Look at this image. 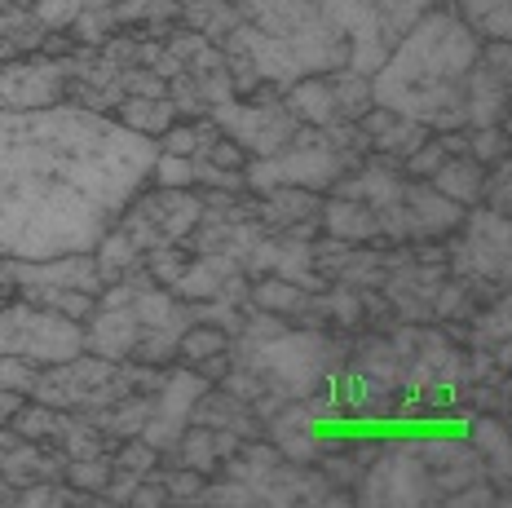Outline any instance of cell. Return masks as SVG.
Masks as SVG:
<instances>
[{"label":"cell","instance_id":"cell-1","mask_svg":"<svg viewBox=\"0 0 512 508\" xmlns=\"http://www.w3.org/2000/svg\"><path fill=\"white\" fill-rule=\"evenodd\" d=\"M155 155V137L106 111H0V257L93 252L146 186Z\"/></svg>","mask_w":512,"mask_h":508},{"label":"cell","instance_id":"cell-2","mask_svg":"<svg viewBox=\"0 0 512 508\" xmlns=\"http://www.w3.org/2000/svg\"><path fill=\"white\" fill-rule=\"evenodd\" d=\"M477 54L482 40L460 23L451 5H437L415 18L380 62L371 76V102L424 124L429 133H460L468 129L464 89Z\"/></svg>","mask_w":512,"mask_h":508},{"label":"cell","instance_id":"cell-3","mask_svg":"<svg viewBox=\"0 0 512 508\" xmlns=\"http://www.w3.org/2000/svg\"><path fill=\"white\" fill-rule=\"evenodd\" d=\"M358 160L345 151H336L327 129H296L292 142L274 155H261V160H248L243 164V186L252 190H274V186H301V190H332L340 177L349 173Z\"/></svg>","mask_w":512,"mask_h":508},{"label":"cell","instance_id":"cell-4","mask_svg":"<svg viewBox=\"0 0 512 508\" xmlns=\"http://www.w3.org/2000/svg\"><path fill=\"white\" fill-rule=\"evenodd\" d=\"M84 349V323L67 319L58 310H40L31 301H5L0 305V354L23 358L31 367L67 363Z\"/></svg>","mask_w":512,"mask_h":508},{"label":"cell","instance_id":"cell-5","mask_svg":"<svg viewBox=\"0 0 512 508\" xmlns=\"http://www.w3.org/2000/svg\"><path fill=\"white\" fill-rule=\"evenodd\" d=\"M279 93H283L279 84H270V89H256L252 102H234V98L217 102V107H212V124H217L230 142H239L252 160L283 151L301 124H296V115L283 107Z\"/></svg>","mask_w":512,"mask_h":508},{"label":"cell","instance_id":"cell-6","mask_svg":"<svg viewBox=\"0 0 512 508\" xmlns=\"http://www.w3.org/2000/svg\"><path fill=\"white\" fill-rule=\"evenodd\" d=\"M354 504H437L433 473L415 447L371 455V469L358 478Z\"/></svg>","mask_w":512,"mask_h":508},{"label":"cell","instance_id":"cell-7","mask_svg":"<svg viewBox=\"0 0 512 508\" xmlns=\"http://www.w3.org/2000/svg\"><path fill=\"white\" fill-rule=\"evenodd\" d=\"M464 239L455 243V274H464V283L482 288L490 279L495 288L508 283V217L504 213H490V208H468L460 221Z\"/></svg>","mask_w":512,"mask_h":508},{"label":"cell","instance_id":"cell-8","mask_svg":"<svg viewBox=\"0 0 512 508\" xmlns=\"http://www.w3.org/2000/svg\"><path fill=\"white\" fill-rule=\"evenodd\" d=\"M71 62H53L49 54H31L0 62V111H45L67 102Z\"/></svg>","mask_w":512,"mask_h":508},{"label":"cell","instance_id":"cell-9","mask_svg":"<svg viewBox=\"0 0 512 508\" xmlns=\"http://www.w3.org/2000/svg\"><path fill=\"white\" fill-rule=\"evenodd\" d=\"M208 385L212 380H204L195 367H168L155 398H151V420H146V429L137 433V438L151 442L155 451H168L181 438V429L190 425V407H195V398L204 394Z\"/></svg>","mask_w":512,"mask_h":508},{"label":"cell","instance_id":"cell-10","mask_svg":"<svg viewBox=\"0 0 512 508\" xmlns=\"http://www.w3.org/2000/svg\"><path fill=\"white\" fill-rule=\"evenodd\" d=\"M508 40H482V54H477L473 71H468V89H464V111L473 129H486V124H504L508 111Z\"/></svg>","mask_w":512,"mask_h":508},{"label":"cell","instance_id":"cell-11","mask_svg":"<svg viewBox=\"0 0 512 508\" xmlns=\"http://www.w3.org/2000/svg\"><path fill=\"white\" fill-rule=\"evenodd\" d=\"M318 221L323 230L332 235L336 243H380V217L371 204L362 199H345V195H332L318 204Z\"/></svg>","mask_w":512,"mask_h":508},{"label":"cell","instance_id":"cell-12","mask_svg":"<svg viewBox=\"0 0 512 508\" xmlns=\"http://www.w3.org/2000/svg\"><path fill=\"white\" fill-rule=\"evenodd\" d=\"M283 107L296 115V124H314V129L336 124V98H332V80H327V71H318V76H301V80L287 84Z\"/></svg>","mask_w":512,"mask_h":508},{"label":"cell","instance_id":"cell-13","mask_svg":"<svg viewBox=\"0 0 512 508\" xmlns=\"http://www.w3.org/2000/svg\"><path fill=\"white\" fill-rule=\"evenodd\" d=\"M468 447L477 451V460H482L490 486H508V478H512V447H508L504 420L499 416H477L473 425H468Z\"/></svg>","mask_w":512,"mask_h":508},{"label":"cell","instance_id":"cell-14","mask_svg":"<svg viewBox=\"0 0 512 508\" xmlns=\"http://www.w3.org/2000/svg\"><path fill=\"white\" fill-rule=\"evenodd\" d=\"M482 177H486V164H477L468 151H460V155H446V160L437 164L429 186L442 190L446 199H455L460 208H477L482 204Z\"/></svg>","mask_w":512,"mask_h":508},{"label":"cell","instance_id":"cell-15","mask_svg":"<svg viewBox=\"0 0 512 508\" xmlns=\"http://www.w3.org/2000/svg\"><path fill=\"white\" fill-rule=\"evenodd\" d=\"M318 204H323V199H318L314 190L274 186V190H265V204H256V221L274 226V230H301L305 217H318Z\"/></svg>","mask_w":512,"mask_h":508},{"label":"cell","instance_id":"cell-16","mask_svg":"<svg viewBox=\"0 0 512 508\" xmlns=\"http://www.w3.org/2000/svg\"><path fill=\"white\" fill-rule=\"evenodd\" d=\"M115 120L124 124V129H133V133H142V137H159L168 129V124L177 120V107H173V98H137V93H128V98L115 102Z\"/></svg>","mask_w":512,"mask_h":508},{"label":"cell","instance_id":"cell-17","mask_svg":"<svg viewBox=\"0 0 512 508\" xmlns=\"http://www.w3.org/2000/svg\"><path fill=\"white\" fill-rule=\"evenodd\" d=\"M309 296L314 292H305L301 283H292V279H261V283H252L248 288V305L252 310H265V314H279V319H296V314H305L309 310Z\"/></svg>","mask_w":512,"mask_h":508},{"label":"cell","instance_id":"cell-18","mask_svg":"<svg viewBox=\"0 0 512 508\" xmlns=\"http://www.w3.org/2000/svg\"><path fill=\"white\" fill-rule=\"evenodd\" d=\"M460 23L473 31L477 40H508L512 36V9L508 0H451Z\"/></svg>","mask_w":512,"mask_h":508},{"label":"cell","instance_id":"cell-19","mask_svg":"<svg viewBox=\"0 0 512 508\" xmlns=\"http://www.w3.org/2000/svg\"><path fill=\"white\" fill-rule=\"evenodd\" d=\"M93 266H98L102 283H120L133 266H142V248H137V243L128 239L120 226H111L98 239V248H93Z\"/></svg>","mask_w":512,"mask_h":508},{"label":"cell","instance_id":"cell-20","mask_svg":"<svg viewBox=\"0 0 512 508\" xmlns=\"http://www.w3.org/2000/svg\"><path fill=\"white\" fill-rule=\"evenodd\" d=\"M327 80H332V98H336V120H362L376 102H371V80L367 76H358V71H349V67H336V71H327Z\"/></svg>","mask_w":512,"mask_h":508},{"label":"cell","instance_id":"cell-21","mask_svg":"<svg viewBox=\"0 0 512 508\" xmlns=\"http://www.w3.org/2000/svg\"><path fill=\"white\" fill-rule=\"evenodd\" d=\"M221 137V129L217 124H168L164 133L155 137V146L159 151H168V155H190V160H199V155H208L212 151V142Z\"/></svg>","mask_w":512,"mask_h":508},{"label":"cell","instance_id":"cell-22","mask_svg":"<svg viewBox=\"0 0 512 508\" xmlns=\"http://www.w3.org/2000/svg\"><path fill=\"white\" fill-rule=\"evenodd\" d=\"M221 349H230V332H221V327H212V323H195V319H190V327L181 332V341H177V358H181V367H199L204 358L221 354Z\"/></svg>","mask_w":512,"mask_h":508},{"label":"cell","instance_id":"cell-23","mask_svg":"<svg viewBox=\"0 0 512 508\" xmlns=\"http://www.w3.org/2000/svg\"><path fill=\"white\" fill-rule=\"evenodd\" d=\"M71 27H76V40H84V45H106L111 31L120 27V18H115V5H106V0H84Z\"/></svg>","mask_w":512,"mask_h":508},{"label":"cell","instance_id":"cell-24","mask_svg":"<svg viewBox=\"0 0 512 508\" xmlns=\"http://www.w3.org/2000/svg\"><path fill=\"white\" fill-rule=\"evenodd\" d=\"M62 478H67V486H76V491H93L102 495L106 482H111V455H84V460H67V469H62ZM106 500V495H102Z\"/></svg>","mask_w":512,"mask_h":508},{"label":"cell","instance_id":"cell-25","mask_svg":"<svg viewBox=\"0 0 512 508\" xmlns=\"http://www.w3.org/2000/svg\"><path fill=\"white\" fill-rule=\"evenodd\" d=\"M146 182L159 186V190H195V160H190V155H168V151H159Z\"/></svg>","mask_w":512,"mask_h":508},{"label":"cell","instance_id":"cell-26","mask_svg":"<svg viewBox=\"0 0 512 508\" xmlns=\"http://www.w3.org/2000/svg\"><path fill=\"white\" fill-rule=\"evenodd\" d=\"M181 0H120L115 5V18L120 23H151L159 27V18H177Z\"/></svg>","mask_w":512,"mask_h":508},{"label":"cell","instance_id":"cell-27","mask_svg":"<svg viewBox=\"0 0 512 508\" xmlns=\"http://www.w3.org/2000/svg\"><path fill=\"white\" fill-rule=\"evenodd\" d=\"M504 146H508V137L499 124H486V129H473L464 137V151L473 155L477 164H495V160H504Z\"/></svg>","mask_w":512,"mask_h":508},{"label":"cell","instance_id":"cell-28","mask_svg":"<svg viewBox=\"0 0 512 508\" xmlns=\"http://www.w3.org/2000/svg\"><path fill=\"white\" fill-rule=\"evenodd\" d=\"M80 5L84 0H36V5H31V18H36L45 31H67L76 23Z\"/></svg>","mask_w":512,"mask_h":508},{"label":"cell","instance_id":"cell-29","mask_svg":"<svg viewBox=\"0 0 512 508\" xmlns=\"http://www.w3.org/2000/svg\"><path fill=\"white\" fill-rule=\"evenodd\" d=\"M490 173L482 177V208H490V213H504L508 217V160H495L486 164Z\"/></svg>","mask_w":512,"mask_h":508},{"label":"cell","instance_id":"cell-30","mask_svg":"<svg viewBox=\"0 0 512 508\" xmlns=\"http://www.w3.org/2000/svg\"><path fill=\"white\" fill-rule=\"evenodd\" d=\"M442 504H451V508H486V504H504V495L495 491L490 482H468L460 486V491H451V495H442Z\"/></svg>","mask_w":512,"mask_h":508},{"label":"cell","instance_id":"cell-31","mask_svg":"<svg viewBox=\"0 0 512 508\" xmlns=\"http://www.w3.org/2000/svg\"><path fill=\"white\" fill-rule=\"evenodd\" d=\"M23 23H27V14L23 9H9V14H0V62H9V54L14 49H31L36 40H23Z\"/></svg>","mask_w":512,"mask_h":508},{"label":"cell","instance_id":"cell-32","mask_svg":"<svg viewBox=\"0 0 512 508\" xmlns=\"http://www.w3.org/2000/svg\"><path fill=\"white\" fill-rule=\"evenodd\" d=\"M31 380H36V367L23 363V358L0 354V389H18V394H31Z\"/></svg>","mask_w":512,"mask_h":508},{"label":"cell","instance_id":"cell-33","mask_svg":"<svg viewBox=\"0 0 512 508\" xmlns=\"http://www.w3.org/2000/svg\"><path fill=\"white\" fill-rule=\"evenodd\" d=\"M27 402V394H18V389H0V429H9V420H14V411Z\"/></svg>","mask_w":512,"mask_h":508},{"label":"cell","instance_id":"cell-34","mask_svg":"<svg viewBox=\"0 0 512 508\" xmlns=\"http://www.w3.org/2000/svg\"><path fill=\"white\" fill-rule=\"evenodd\" d=\"M14 442H18V433H5V429H0V464H5V455H9V447H14Z\"/></svg>","mask_w":512,"mask_h":508}]
</instances>
